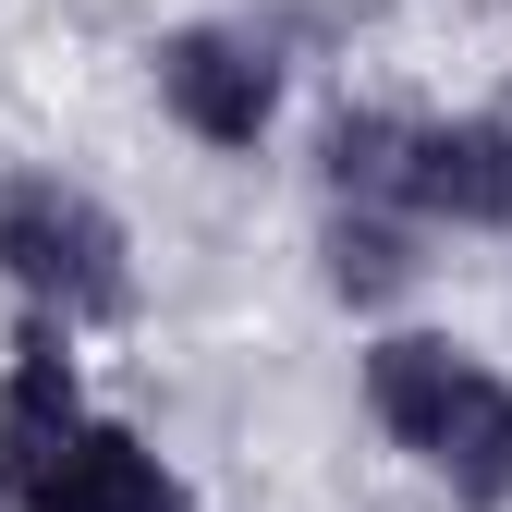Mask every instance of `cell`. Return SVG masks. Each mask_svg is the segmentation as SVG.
Wrapping results in <instances>:
<instances>
[{
	"label": "cell",
	"mask_w": 512,
	"mask_h": 512,
	"mask_svg": "<svg viewBox=\"0 0 512 512\" xmlns=\"http://www.w3.org/2000/svg\"><path fill=\"white\" fill-rule=\"evenodd\" d=\"M427 464L452 476V500H476V512H500V500H512V378L464 366L452 415L427 427Z\"/></svg>",
	"instance_id": "5"
},
{
	"label": "cell",
	"mask_w": 512,
	"mask_h": 512,
	"mask_svg": "<svg viewBox=\"0 0 512 512\" xmlns=\"http://www.w3.org/2000/svg\"><path fill=\"white\" fill-rule=\"evenodd\" d=\"M464 342H439V330H391L366 354V403H378V427L403 439V452H427V427L452 415V391H464Z\"/></svg>",
	"instance_id": "6"
},
{
	"label": "cell",
	"mask_w": 512,
	"mask_h": 512,
	"mask_svg": "<svg viewBox=\"0 0 512 512\" xmlns=\"http://www.w3.org/2000/svg\"><path fill=\"white\" fill-rule=\"evenodd\" d=\"M330 183H342V196H403V122L342 110L330 122Z\"/></svg>",
	"instance_id": "7"
},
{
	"label": "cell",
	"mask_w": 512,
	"mask_h": 512,
	"mask_svg": "<svg viewBox=\"0 0 512 512\" xmlns=\"http://www.w3.org/2000/svg\"><path fill=\"white\" fill-rule=\"evenodd\" d=\"M0 281L37 293L61 330L74 317H122L135 305V256H122V220L61 171H0Z\"/></svg>",
	"instance_id": "1"
},
{
	"label": "cell",
	"mask_w": 512,
	"mask_h": 512,
	"mask_svg": "<svg viewBox=\"0 0 512 512\" xmlns=\"http://www.w3.org/2000/svg\"><path fill=\"white\" fill-rule=\"evenodd\" d=\"M403 196L427 220L500 232L512 220V135H500V122H415V135H403Z\"/></svg>",
	"instance_id": "4"
},
{
	"label": "cell",
	"mask_w": 512,
	"mask_h": 512,
	"mask_svg": "<svg viewBox=\"0 0 512 512\" xmlns=\"http://www.w3.org/2000/svg\"><path fill=\"white\" fill-rule=\"evenodd\" d=\"M403 269H415V256H403V232H391V220H342V232H330V281H342L354 305L403 293Z\"/></svg>",
	"instance_id": "8"
},
{
	"label": "cell",
	"mask_w": 512,
	"mask_h": 512,
	"mask_svg": "<svg viewBox=\"0 0 512 512\" xmlns=\"http://www.w3.org/2000/svg\"><path fill=\"white\" fill-rule=\"evenodd\" d=\"M159 98L196 147H256L281 110V61L232 25H183V37H159Z\"/></svg>",
	"instance_id": "3"
},
{
	"label": "cell",
	"mask_w": 512,
	"mask_h": 512,
	"mask_svg": "<svg viewBox=\"0 0 512 512\" xmlns=\"http://www.w3.org/2000/svg\"><path fill=\"white\" fill-rule=\"evenodd\" d=\"M0 500H13V512H196V500H183V476L147 452L135 427H110V415H74Z\"/></svg>",
	"instance_id": "2"
}]
</instances>
